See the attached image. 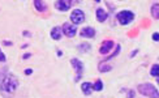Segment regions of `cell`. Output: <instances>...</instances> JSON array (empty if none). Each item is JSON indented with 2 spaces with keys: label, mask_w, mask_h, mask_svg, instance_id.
Returning <instances> with one entry per match:
<instances>
[{
  "label": "cell",
  "mask_w": 159,
  "mask_h": 98,
  "mask_svg": "<svg viewBox=\"0 0 159 98\" xmlns=\"http://www.w3.org/2000/svg\"><path fill=\"white\" fill-rule=\"evenodd\" d=\"M95 17H97V20L99 22H104L108 18V13L106 12L104 9H102V8H98L95 11Z\"/></svg>",
  "instance_id": "obj_11"
},
{
  "label": "cell",
  "mask_w": 159,
  "mask_h": 98,
  "mask_svg": "<svg viewBox=\"0 0 159 98\" xmlns=\"http://www.w3.org/2000/svg\"><path fill=\"white\" fill-rule=\"evenodd\" d=\"M120 51H121V46L120 44H117V46H115V51L112 52V54L110 55V56H107V58H104V60L103 62H108L110 59H114L115 56H117L119 54H120Z\"/></svg>",
  "instance_id": "obj_15"
},
{
  "label": "cell",
  "mask_w": 159,
  "mask_h": 98,
  "mask_svg": "<svg viewBox=\"0 0 159 98\" xmlns=\"http://www.w3.org/2000/svg\"><path fill=\"white\" fill-rule=\"evenodd\" d=\"M30 56H31V54H25V55L22 56V59H29Z\"/></svg>",
  "instance_id": "obj_27"
},
{
  "label": "cell",
  "mask_w": 159,
  "mask_h": 98,
  "mask_svg": "<svg viewBox=\"0 0 159 98\" xmlns=\"http://www.w3.org/2000/svg\"><path fill=\"white\" fill-rule=\"evenodd\" d=\"M125 91H127V97L128 98H134V91L133 90H125Z\"/></svg>",
  "instance_id": "obj_21"
},
{
  "label": "cell",
  "mask_w": 159,
  "mask_h": 98,
  "mask_svg": "<svg viewBox=\"0 0 159 98\" xmlns=\"http://www.w3.org/2000/svg\"><path fill=\"white\" fill-rule=\"evenodd\" d=\"M77 49H78V51H81V52H88V51L91 50V46L89 43H81V44L77 46Z\"/></svg>",
  "instance_id": "obj_17"
},
{
  "label": "cell",
  "mask_w": 159,
  "mask_h": 98,
  "mask_svg": "<svg viewBox=\"0 0 159 98\" xmlns=\"http://www.w3.org/2000/svg\"><path fill=\"white\" fill-rule=\"evenodd\" d=\"M22 35L24 37H30V31H22Z\"/></svg>",
  "instance_id": "obj_24"
},
{
  "label": "cell",
  "mask_w": 159,
  "mask_h": 98,
  "mask_svg": "<svg viewBox=\"0 0 159 98\" xmlns=\"http://www.w3.org/2000/svg\"><path fill=\"white\" fill-rule=\"evenodd\" d=\"M157 82H158V85H159V77H157Z\"/></svg>",
  "instance_id": "obj_28"
},
{
  "label": "cell",
  "mask_w": 159,
  "mask_h": 98,
  "mask_svg": "<svg viewBox=\"0 0 159 98\" xmlns=\"http://www.w3.org/2000/svg\"><path fill=\"white\" fill-rule=\"evenodd\" d=\"M61 30H63V33H64V34L67 35V37L73 38V37L76 35V33H77V26H76V25H72V24H68V22H65V24L63 25Z\"/></svg>",
  "instance_id": "obj_7"
},
{
  "label": "cell",
  "mask_w": 159,
  "mask_h": 98,
  "mask_svg": "<svg viewBox=\"0 0 159 98\" xmlns=\"http://www.w3.org/2000/svg\"><path fill=\"white\" fill-rule=\"evenodd\" d=\"M98 69L101 71V72H108V71H111V69H112V67H111L110 64L107 65V64H103V63H101V64L98 65Z\"/></svg>",
  "instance_id": "obj_19"
},
{
  "label": "cell",
  "mask_w": 159,
  "mask_h": 98,
  "mask_svg": "<svg viewBox=\"0 0 159 98\" xmlns=\"http://www.w3.org/2000/svg\"><path fill=\"white\" fill-rule=\"evenodd\" d=\"M150 75L153 77H159V64H154L150 69Z\"/></svg>",
  "instance_id": "obj_18"
},
{
  "label": "cell",
  "mask_w": 159,
  "mask_h": 98,
  "mask_svg": "<svg viewBox=\"0 0 159 98\" xmlns=\"http://www.w3.org/2000/svg\"><path fill=\"white\" fill-rule=\"evenodd\" d=\"M18 88V81L17 78L13 76H3L0 80V89L7 93H13Z\"/></svg>",
  "instance_id": "obj_2"
},
{
  "label": "cell",
  "mask_w": 159,
  "mask_h": 98,
  "mask_svg": "<svg viewBox=\"0 0 159 98\" xmlns=\"http://www.w3.org/2000/svg\"><path fill=\"white\" fill-rule=\"evenodd\" d=\"M137 91L148 98H159V90L150 82H142L137 86Z\"/></svg>",
  "instance_id": "obj_1"
},
{
  "label": "cell",
  "mask_w": 159,
  "mask_h": 98,
  "mask_svg": "<svg viewBox=\"0 0 159 98\" xmlns=\"http://www.w3.org/2000/svg\"><path fill=\"white\" fill-rule=\"evenodd\" d=\"M31 73H33V69H30V68H29V69H25V75L29 76V75H31Z\"/></svg>",
  "instance_id": "obj_23"
},
{
  "label": "cell",
  "mask_w": 159,
  "mask_h": 98,
  "mask_svg": "<svg viewBox=\"0 0 159 98\" xmlns=\"http://www.w3.org/2000/svg\"><path fill=\"white\" fill-rule=\"evenodd\" d=\"M81 90H82V93L85 96H90L91 94V91H93V84L91 82H82L81 85Z\"/></svg>",
  "instance_id": "obj_13"
},
{
  "label": "cell",
  "mask_w": 159,
  "mask_h": 98,
  "mask_svg": "<svg viewBox=\"0 0 159 98\" xmlns=\"http://www.w3.org/2000/svg\"><path fill=\"white\" fill-rule=\"evenodd\" d=\"M7 60V56H5V54L2 51V49H0V62H5Z\"/></svg>",
  "instance_id": "obj_22"
},
{
  "label": "cell",
  "mask_w": 159,
  "mask_h": 98,
  "mask_svg": "<svg viewBox=\"0 0 159 98\" xmlns=\"http://www.w3.org/2000/svg\"><path fill=\"white\" fill-rule=\"evenodd\" d=\"M150 13H151V17L159 20V3H154L150 8Z\"/></svg>",
  "instance_id": "obj_14"
},
{
  "label": "cell",
  "mask_w": 159,
  "mask_h": 98,
  "mask_svg": "<svg viewBox=\"0 0 159 98\" xmlns=\"http://www.w3.org/2000/svg\"><path fill=\"white\" fill-rule=\"evenodd\" d=\"M151 38H153V41H155V42H159V33H158V31L153 33V35H151Z\"/></svg>",
  "instance_id": "obj_20"
},
{
  "label": "cell",
  "mask_w": 159,
  "mask_h": 98,
  "mask_svg": "<svg viewBox=\"0 0 159 98\" xmlns=\"http://www.w3.org/2000/svg\"><path fill=\"white\" fill-rule=\"evenodd\" d=\"M70 21L73 25H80L85 21V13L82 9H75L73 12L70 13Z\"/></svg>",
  "instance_id": "obj_5"
},
{
  "label": "cell",
  "mask_w": 159,
  "mask_h": 98,
  "mask_svg": "<svg viewBox=\"0 0 159 98\" xmlns=\"http://www.w3.org/2000/svg\"><path fill=\"white\" fill-rule=\"evenodd\" d=\"M34 8L38 11V12H46L47 11V4L46 2H42V0H34Z\"/></svg>",
  "instance_id": "obj_12"
},
{
  "label": "cell",
  "mask_w": 159,
  "mask_h": 98,
  "mask_svg": "<svg viewBox=\"0 0 159 98\" xmlns=\"http://www.w3.org/2000/svg\"><path fill=\"white\" fill-rule=\"evenodd\" d=\"M137 52H138V50H134V51H133V52H132V54H130V58H134Z\"/></svg>",
  "instance_id": "obj_25"
},
{
  "label": "cell",
  "mask_w": 159,
  "mask_h": 98,
  "mask_svg": "<svg viewBox=\"0 0 159 98\" xmlns=\"http://www.w3.org/2000/svg\"><path fill=\"white\" fill-rule=\"evenodd\" d=\"M72 4H73V2H70V0H57V2L54 3V7L57 11L67 12L72 7Z\"/></svg>",
  "instance_id": "obj_6"
},
{
  "label": "cell",
  "mask_w": 159,
  "mask_h": 98,
  "mask_svg": "<svg viewBox=\"0 0 159 98\" xmlns=\"http://www.w3.org/2000/svg\"><path fill=\"white\" fill-rule=\"evenodd\" d=\"M95 33L97 31L94 28H91V26H85V28H82L81 31H80V35L82 38H94Z\"/></svg>",
  "instance_id": "obj_9"
},
{
  "label": "cell",
  "mask_w": 159,
  "mask_h": 98,
  "mask_svg": "<svg viewBox=\"0 0 159 98\" xmlns=\"http://www.w3.org/2000/svg\"><path fill=\"white\" fill-rule=\"evenodd\" d=\"M70 64H72V67H73L75 72H76V77H75V81H80L82 78V73H84V63L80 60V59L77 58H73V59H70Z\"/></svg>",
  "instance_id": "obj_4"
},
{
  "label": "cell",
  "mask_w": 159,
  "mask_h": 98,
  "mask_svg": "<svg viewBox=\"0 0 159 98\" xmlns=\"http://www.w3.org/2000/svg\"><path fill=\"white\" fill-rule=\"evenodd\" d=\"M115 47V43H114V41H111V39H107V41H104V42H102V44H101V49H99V52H101L102 55H107L108 52Z\"/></svg>",
  "instance_id": "obj_8"
},
{
  "label": "cell",
  "mask_w": 159,
  "mask_h": 98,
  "mask_svg": "<svg viewBox=\"0 0 159 98\" xmlns=\"http://www.w3.org/2000/svg\"><path fill=\"white\" fill-rule=\"evenodd\" d=\"M3 44H7V46H12V42H9V41H4V42H3Z\"/></svg>",
  "instance_id": "obj_26"
},
{
  "label": "cell",
  "mask_w": 159,
  "mask_h": 98,
  "mask_svg": "<svg viewBox=\"0 0 159 98\" xmlns=\"http://www.w3.org/2000/svg\"><path fill=\"white\" fill-rule=\"evenodd\" d=\"M116 18H117L119 24L125 26V25H129L134 20V13L128 9H123L116 15Z\"/></svg>",
  "instance_id": "obj_3"
},
{
  "label": "cell",
  "mask_w": 159,
  "mask_h": 98,
  "mask_svg": "<svg viewBox=\"0 0 159 98\" xmlns=\"http://www.w3.org/2000/svg\"><path fill=\"white\" fill-rule=\"evenodd\" d=\"M93 90H95V91H102L103 90V81L101 80V78H98V80L93 84Z\"/></svg>",
  "instance_id": "obj_16"
},
{
  "label": "cell",
  "mask_w": 159,
  "mask_h": 98,
  "mask_svg": "<svg viewBox=\"0 0 159 98\" xmlns=\"http://www.w3.org/2000/svg\"><path fill=\"white\" fill-rule=\"evenodd\" d=\"M50 35H51V38L54 39V41H59V39H61V37H63V30H61V28H59V26H55V28H52L51 31H50Z\"/></svg>",
  "instance_id": "obj_10"
}]
</instances>
